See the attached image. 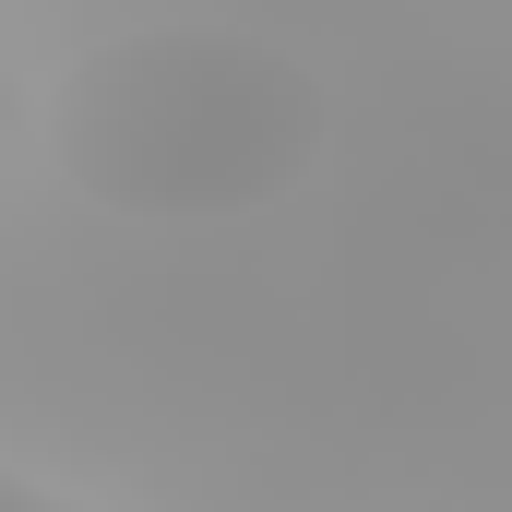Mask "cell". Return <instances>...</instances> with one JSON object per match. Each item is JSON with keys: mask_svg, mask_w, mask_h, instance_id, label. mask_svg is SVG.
Returning a JSON list of instances; mask_svg holds the SVG:
<instances>
[{"mask_svg": "<svg viewBox=\"0 0 512 512\" xmlns=\"http://www.w3.org/2000/svg\"><path fill=\"white\" fill-rule=\"evenodd\" d=\"M36 131L60 155V179L131 215V227H227L274 191H298L322 167V84L227 24H155V36H108L84 48L48 96Z\"/></svg>", "mask_w": 512, "mask_h": 512, "instance_id": "6da1fadb", "label": "cell"}, {"mask_svg": "<svg viewBox=\"0 0 512 512\" xmlns=\"http://www.w3.org/2000/svg\"><path fill=\"white\" fill-rule=\"evenodd\" d=\"M24 131H36V96H24V72H0V155H12Z\"/></svg>", "mask_w": 512, "mask_h": 512, "instance_id": "7a4b0ae2", "label": "cell"}, {"mask_svg": "<svg viewBox=\"0 0 512 512\" xmlns=\"http://www.w3.org/2000/svg\"><path fill=\"white\" fill-rule=\"evenodd\" d=\"M24 501L48 512V501H60V489H48V477H36V465H12V453H0V512H24Z\"/></svg>", "mask_w": 512, "mask_h": 512, "instance_id": "3957f363", "label": "cell"}]
</instances>
